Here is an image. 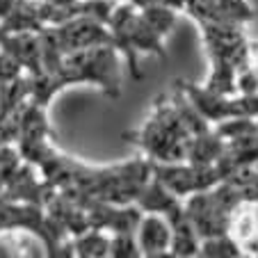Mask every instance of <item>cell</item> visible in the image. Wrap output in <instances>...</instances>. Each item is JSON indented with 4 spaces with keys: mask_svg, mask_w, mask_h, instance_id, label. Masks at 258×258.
<instances>
[{
    "mask_svg": "<svg viewBox=\"0 0 258 258\" xmlns=\"http://www.w3.org/2000/svg\"><path fill=\"white\" fill-rule=\"evenodd\" d=\"M135 238L140 244L142 256H167L171 253V240L174 229L171 222L160 213H142L135 229Z\"/></svg>",
    "mask_w": 258,
    "mask_h": 258,
    "instance_id": "obj_1",
    "label": "cell"
},
{
    "mask_svg": "<svg viewBox=\"0 0 258 258\" xmlns=\"http://www.w3.org/2000/svg\"><path fill=\"white\" fill-rule=\"evenodd\" d=\"M73 256H87V258H101L110 256V235H105L103 229L89 226L73 235Z\"/></svg>",
    "mask_w": 258,
    "mask_h": 258,
    "instance_id": "obj_2",
    "label": "cell"
},
{
    "mask_svg": "<svg viewBox=\"0 0 258 258\" xmlns=\"http://www.w3.org/2000/svg\"><path fill=\"white\" fill-rule=\"evenodd\" d=\"M110 256L114 258H137L142 256L135 231H117L110 235Z\"/></svg>",
    "mask_w": 258,
    "mask_h": 258,
    "instance_id": "obj_3",
    "label": "cell"
},
{
    "mask_svg": "<svg viewBox=\"0 0 258 258\" xmlns=\"http://www.w3.org/2000/svg\"><path fill=\"white\" fill-rule=\"evenodd\" d=\"M21 69L23 67H21L7 50L0 48V85H7V83H12V80H16L21 76Z\"/></svg>",
    "mask_w": 258,
    "mask_h": 258,
    "instance_id": "obj_4",
    "label": "cell"
},
{
    "mask_svg": "<svg viewBox=\"0 0 258 258\" xmlns=\"http://www.w3.org/2000/svg\"><path fill=\"white\" fill-rule=\"evenodd\" d=\"M123 3H135V0H123Z\"/></svg>",
    "mask_w": 258,
    "mask_h": 258,
    "instance_id": "obj_5",
    "label": "cell"
}]
</instances>
